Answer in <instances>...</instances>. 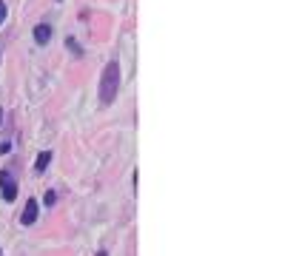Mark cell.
I'll use <instances>...</instances> for the list:
<instances>
[{
    "instance_id": "cell-1",
    "label": "cell",
    "mask_w": 302,
    "mask_h": 256,
    "mask_svg": "<svg viewBox=\"0 0 302 256\" xmlns=\"http://www.w3.org/2000/svg\"><path fill=\"white\" fill-rule=\"evenodd\" d=\"M123 68H120L117 60H111L109 66L103 68V74H100V103L103 105H111L114 103V97L120 94V83H123Z\"/></svg>"
},
{
    "instance_id": "cell-2",
    "label": "cell",
    "mask_w": 302,
    "mask_h": 256,
    "mask_svg": "<svg viewBox=\"0 0 302 256\" xmlns=\"http://www.w3.org/2000/svg\"><path fill=\"white\" fill-rule=\"evenodd\" d=\"M0 191H3V199L6 202H14L17 199V182L9 171H0Z\"/></svg>"
},
{
    "instance_id": "cell-3",
    "label": "cell",
    "mask_w": 302,
    "mask_h": 256,
    "mask_svg": "<svg viewBox=\"0 0 302 256\" xmlns=\"http://www.w3.org/2000/svg\"><path fill=\"white\" fill-rule=\"evenodd\" d=\"M49 40H51V26L49 23L34 26V43H37V46H46Z\"/></svg>"
},
{
    "instance_id": "cell-4",
    "label": "cell",
    "mask_w": 302,
    "mask_h": 256,
    "mask_svg": "<svg viewBox=\"0 0 302 256\" xmlns=\"http://www.w3.org/2000/svg\"><path fill=\"white\" fill-rule=\"evenodd\" d=\"M20 222H23V225H34V222H37V202H34V199H29V205L23 208V213H20Z\"/></svg>"
},
{
    "instance_id": "cell-5",
    "label": "cell",
    "mask_w": 302,
    "mask_h": 256,
    "mask_svg": "<svg viewBox=\"0 0 302 256\" xmlns=\"http://www.w3.org/2000/svg\"><path fill=\"white\" fill-rule=\"evenodd\" d=\"M49 162H51V151H40V154H37V162H34V171L43 174V171L49 168Z\"/></svg>"
},
{
    "instance_id": "cell-6",
    "label": "cell",
    "mask_w": 302,
    "mask_h": 256,
    "mask_svg": "<svg viewBox=\"0 0 302 256\" xmlns=\"http://www.w3.org/2000/svg\"><path fill=\"white\" fill-rule=\"evenodd\" d=\"M66 49H68V51H72V54H74V57H80V54H83V49H80V43L74 40V37H68V40H66Z\"/></svg>"
},
{
    "instance_id": "cell-7",
    "label": "cell",
    "mask_w": 302,
    "mask_h": 256,
    "mask_svg": "<svg viewBox=\"0 0 302 256\" xmlns=\"http://www.w3.org/2000/svg\"><path fill=\"white\" fill-rule=\"evenodd\" d=\"M43 202H46V208H51V205H55V202H57V194H55V191H46Z\"/></svg>"
},
{
    "instance_id": "cell-8",
    "label": "cell",
    "mask_w": 302,
    "mask_h": 256,
    "mask_svg": "<svg viewBox=\"0 0 302 256\" xmlns=\"http://www.w3.org/2000/svg\"><path fill=\"white\" fill-rule=\"evenodd\" d=\"M6 23V3H3V0H0V26Z\"/></svg>"
},
{
    "instance_id": "cell-9",
    "label": "cell",
    "mask_w": 302,
    "mask_h": 256,
    "mask_svg": "<svg viewBox=\"0 0 302 256\" xmlns=\"http://www.w3.org/2000/svg\"><path fill=\"white\" fill-rule=\"evenodd\" d=\"M9 151H12V142H0V154H9Z\"/></svg>"
},
{
    "instance_id": "cell-10",
    "label": "cell",
    "mask_w": 302,
    "mask_h": 256,
    "mask_svg": "<svg viewBox=\"0 0 302 256\" xmlns=\"http://www.w3.org/2000/svg\"><path fill=\"white\" fill-rule=\"evenodd\" d=\"M0 125H3V108H0Z\"/></svg>"
},
{
    "instance_id": "cell-11",
    "label": "cell",
    "mask_w": 302,
    "mask_h": 256,
    "mask_svg": "<svg viewBox=\"0 0 302 256\" xmlns=\"http://www.w3.org/2000/svg\"><path fill=\"white\" fill-rule=\"evenodd\" d=\"M0 256H3V250H0Z\"/></svg>"
}]
</instances>
